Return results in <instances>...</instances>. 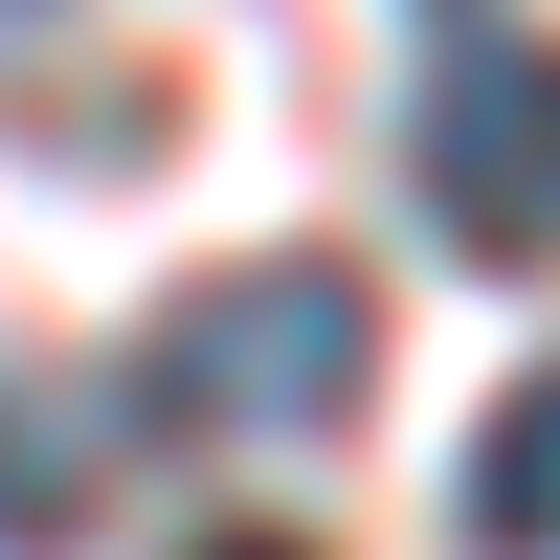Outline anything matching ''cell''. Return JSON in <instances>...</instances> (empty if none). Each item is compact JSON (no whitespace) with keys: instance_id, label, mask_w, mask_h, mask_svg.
I'll use <instances>...</instances> for the list:
<instances>
[{"instance_id":"cell-5","label":"cell","mask_w":560,"mask_h":560,"mask_svg":"<svg viewBox=\"0 0 560 560\" xmlns=\"http://www.w3.org/2000/svg\"><path fill=\"white\" fill-rule=\"evenodd\" d=\"M202 560H314V538H202Z\"/></svg>"},{"instance_id":"cell-3","label":"cell","mask_w":560,"mask_h":560,"mask_svg":"<svg viewBox=\"0 0 560 560\" xmlns=\"http://www.w3.org/2000/svg\"><path fill=\"white\" fill-rule=\"evenodd\" d=\"M448 516H471V560H560V359L471 427V493H448Z\"/></svg>"},{"instance_id":"cell-4","label":"cell","mask_w":560,"mask_h":560,"mask_svg":"<svg viewBox=\"0 0 560 560\" xmlns=\"http://www.w3.org/2000/svg\"><path fill=\"white\" fill-rule=\"evenodd\" d=\"M68 516H90V448H68V404H45V382H0V560H45Z\"/></svg>"},{"instance_id":"cell-2","label":"cell","mask_w":560,"mask_h":560,"mask_svg":"<svg viewBox=\"0 0 560 560\" xmlns=\"http://www.w3.org/2000/svg\"><path fill=\"white\" fill-rule=\"evenodd\" d=\"M404 179L471 269H560V45H448L404 90Z\"/></svg>"},{"instance_id":"cell-1","label":"cell","mask_w":560,"mask_h":560,"mask_svg":"<svg viewBox=\"0 0 560 560\" xmlns=\"http://www.w3.org/2000/svg\"><path fill=\"white\" fill-rule=\"evenodd\" d=\"M359 382H382V292H359V269H314V247L202 269V292L158 314V359H135V404H158V427H202V448H314Z\"/></svg>"}]
</instances>
